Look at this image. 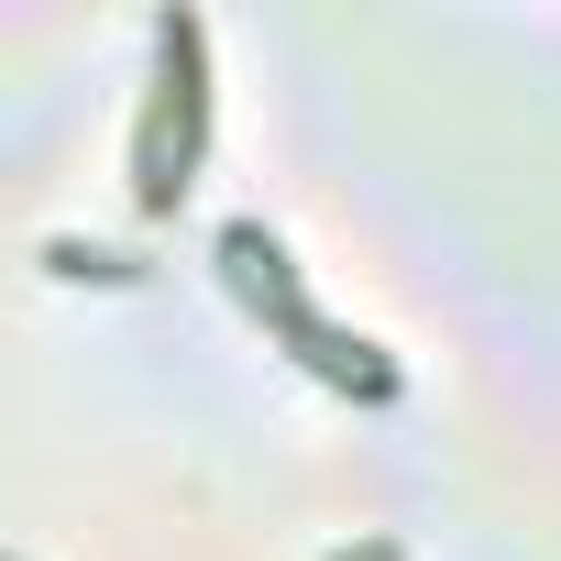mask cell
<instances>
[{"instance_id": "obj_3", "label": "cell", "mask_w": 561, "mask_h": 561, "mask_svg": "<svg viewBox=\"0 0 561 561\" xmlns=\"http://www.w3.org/2000/svg\"><path fill=\"white\" fill-rule=\"evenodd\" d=\"M364 561H397V550H364Z\"/></svg>"}, {"instance_id": "obj_1", "label": "cell", "mask_w": 561, "mask_h": 561, "mask_svg": "<svg viewBox=\"0 0 561 561\" xmlns=\"http://www.w3.org/2000/svg\"><path fill=\"white\" fill-rule=\"evenodd\" d=\"M220 264H231V287H242V298H253L275 331H287V342H298V353H309L331 386H364V397H386V364H375L364 342H342V331H320V320H309L298 275H287V242H275L264 220H231V231H220Z\"/></svg>"}, {"instance_id": "obj_2", "label": "cell", "mask_w": 561, "mask_h": 561, "mask_svg": "<svg viewBox=\"0 0 561 561\" xmlns=\"http://www.w3.org/2000/svg\"><path fill=\"white\" fill-rule=\"evenodd\" d=\"M154 45H165V100L144 111V154H133L144 176H133V187H144V209H176V187H187V165H198V133H209V89H198V45H209V34H198L187 12H165Z\"/></svg>"}]
</instances>
